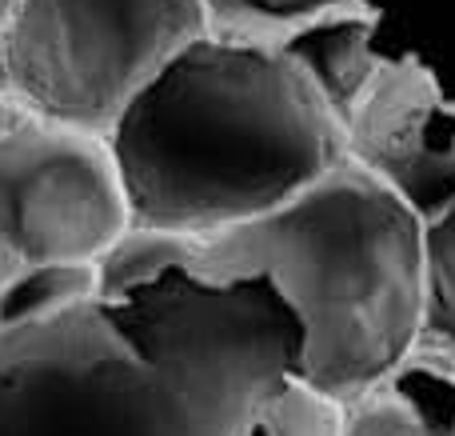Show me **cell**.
Wrapping results in <instances>:
<instances>
[{"label": "cell", "instance_id": "7", "mask_svg": "<svg viewBox=\"0 0 455 436\" xmlns=\"http://www.w3.org/2000/svg\"><path fill=\"white\" fill-rule=\"evenodd\" d=\"M339 436H455V357L419 344L395 373L347 400Z\"/></svg>", "mask_w": 455, "mask_h": 436}, {"label": "cell", "instance_id": "4", "mask_svg": "<svg viewBox=\"0 0 455 436\" xmlns=\"http://www.w3.org/2000/svg\"><path fill=\"white\" fill-rule=\"evenodd\" d=\"M208 32L204 0H20L0 48V96L104 141Z\"/></svg>", "mask_w": 455, "mask_h": 436}, {"label": "cell", "instance_id": "8", "mask_svg": "<svg viewBox=\"0 0 455 436\" xmlns=\"http://www.w3.org/2000/svg\"><path fill=\"white\" fill-rule=\"evenodd\" d=\"M371 16V52L416 61L455 101V0H355Z\"/></svg>", "mask_w": 455, "mask_h": 436}, {"label": "cell", "instance_id": "11", "mask_svg": "<svg viewBox=\"0 0 455 436\" xmlns=\"http://www.w3.org/2000/svg\"><path fill=\"white\" fill-rule=\"evenodd\" d=\"M16 8H20V0H0V48H4V36L16 20Z\"/></svg>", "mask_w": 455, "mask_h": 436}, {"label": "cell", "instance_id": "1", "mask_svg": "<svg viewBox=\"0 0 455 436\" xmlns=\"http://www.w3.org/2000/svg\"><path fill=\"white\" fill-rule=\"evenodd\" d=\"M152 269L208 285L264 280L299 325L304 381L339 405L424 344L427 229L352 160L267 216L216 237L128 232L96 264V285Z\"/></svg>", "mask_w": 455, "mask_h": 436}, {"label": "cell", "instance_id": "5", "mask_svg": "<svg viewBox=\"0 0 455 436\" xmlns=\"http://www.w3.org/2000/svg\"><path fill=\"white\" fill-rule=\"evenodd\" d=\"M0 436H212L100 296L0 328Z\"/></svg>", "mask_w": 455, "mask_h": 436}, {"label": "cell", "instance_id": "6", "mask_svg": "<svg viewBox=\"0 0 455 436\" xmlns=\"http://www.w3.org/2000/svg\"><path fill=\"white\" fill-rule=\"evenodd\" d=\"M344 152L424 229L455 213V101L403 56H371L339 109Z\"/></svg>", "mask_w": 455, "mask_h": 436}, {"label": "cell", "instance_id": "10", "mask_svg": "<svg viewBox=\"0 0 455 436\" xmlns=\"http://www.w3.org/2000/svg\"><path fill=\"white\" fill-rule=\"evenodd\" d=\"M424 344L455 357V213L427 229V320Z\"/></svg>", "mask_w": 455, "mask_h": 436}, {"label": "cell", "instance_id": "9", "mask_svg": "<svg viewBox=\"0 0 455 436\" xmlns=\"http://www.w3.org/2000/svg\"><path fill=\"white\" fill-rule=\"evenodd\" d=\"M204 4L216 36L283 44L299 24L315 20L344 0H204Z\"/></svg>", "mask_w": 455, "mask_h": 436}, {"label": "cell", "instance_id": "2", "mask_svg": "<svg viewBox=\"0 0 455 436\" xmlns=\"http://www.w3.org/2000/svg\"><path fill=\"white\" fill-rule=\"evenodd\" d=\"M132 232L216 237L344 165V125L283 44L208 32L104 136Z\"/></svg>", "mask_w": 455, "mask_h": 436}, {"label": "cell", "instance_id": "3", "mask_svg": "<svg viewBox=\"0 0 455 436\" xmlns=\"http://www.w3.org/2000/svg\"><path fill=\"white\" fill-rule=\"evenodd\" d=\"M128 232L108 144L0 96V328L88 301Z\"/></svg>", "mask_w": 455, "mask_h": 436}]
</instances>
